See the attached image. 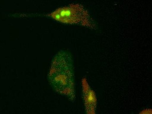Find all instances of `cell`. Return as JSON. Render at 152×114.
<instances>
[{
	"instance_id": "obj_3",
	"label": "cell",
	"mask_w": 152,
	"mask_h": 114,
	"mask_svg": "<svg viewBox=\"0 0 152 114\" xmlns=\"http://www.w3.org/2000/svg\"><path fill=\"white\" fill-rule=\"evenodd\" d=\"M83 82H84L83 86H84V100H85L86 106H88L87 108L88 109L90 104L91 105H93V104H94L95 98L94 94L93 95L92 94V92L88 88V85L85 84V81H84Z\"/></svg>"
},
{
	"instance_id": "obj_2",
	"label": "cell",
	"mask_w": 152,
	"mask_h": 114,
	"mask_svg": "<svg viewBox=\"0 0 152 114\" xmlns=\"http://www.w3.org/2000/svg\"><path fill=\"white\" fill-rule=\"evenodd\" d=\"M55 20L67 24H86V17L79 7H69L58 8L54 12L47 15Z\"/></svg>"
},
{
	"instance_id": "obj_1",
	"label": "cell",
	"mask_w": 152,
	"mask_h": 114,
	"mask_svg": "<svg viewBox=\"0 0 152 114\" xmlns=\"http://www.w3.org/2000/svg\"><path fill=\"white\" fill-rule=\"evenodd\" d=\"M54 90L70 101L75 99L74 65L68 52L61 50L56 54L51 64L48 74Z\"/></svg>"
}]
</instances>
